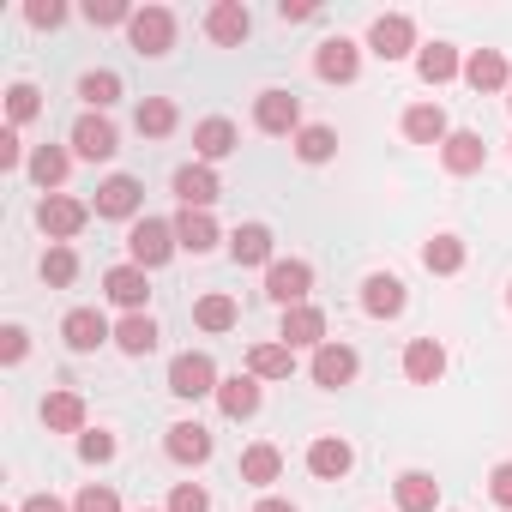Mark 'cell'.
I'll return each mask as SVG.
<instances>
[{
  "label": "cell",
  "instance_id": "cell-40",
  "mask_svg": "<svg viewBox=\"0 0 512 512\" xmlns=\"http://www.w3.org/2000/svg\"><path fill=\"white\" fill-rule=\"evenodd\" d=\"M43 278H49L55 290L79 278V260H73V247H49V253H43Z\"/></svg>",
  "mask_w": 512,
  "mask_h": 512
},
{
  "label": "cell",
  "instance_id": "cell-26",
  "mask_svg": "<svg viewBox=\"0 0 512 512\" xmlns=\"http://www.w3.org/2000/svg\"><path fill=\"white\" fill-rule=\"evenodd\" d=\"M404 133L416 139V145H446L452 133H446V115L434 109V103H416L410 115H404Z\"/></svg>",
  "mask_w": 512,
  "mask_h": 512
},
{
  "label": "cell",
  "instance_id": "cell-21",
  "mask_svg": "<svg viewBox=\"0 0 512 512\" xmlns=\"http://www.w3.org/2000/svg\"><path fill=\"white\" fill-rule=\"evenodd\" d=\"M163 446H169V458H175V464H205V458H211V434H205L199 422H175Z\"/></svg>",
  "mask_w": 512,
  "mask_h": 512
},
{
  "label": "cell",
  "instance_id": "cell-32",
  "mask_svg": "<svg viewBox=\"0 0 512 512\" xmlns=\"http://www.w3.org/2000/svg\"><path fill=\"white\" fill-rule=\"evenodd\" d=\"M416 73H422L428 85H446V79L458 73V49H446V43H428V49L416 55Z\"/></svg>",
  "mask_w": 512,
  "mask_h": 512
},
{
  "label": "cell",
  "instance_id": "cell-11",
  "mask_svg": "<svg viewBox=\"0 0 512 512\" xmlns=\"http://www.w3.org/2000/svg\"><path fill=\"white\" fill-rule=\"evenodd\" d=\"M217 193H223V187H217V175H211L205 163H187V169H175V199H181L187 211H205Z\"/></svg>",
  "mask_w": 512,
  "mask_h": 512
},
{
  "label": "cell",
  "instance_id": "cell-29",
  "mask_svg": "<svg viewBox=\"0 0 512 512\" xmlns=\"http://www.w3.org/2000/svg\"><path fill=\"white\" fill-rule=\"evenodd\" d=\"M440 157H446L452 175H476V169H482V139H476V133H452V139L440 145Z\"/></svg>",
  "mask_w": 512,
  "mask_h": 512
},
{
  "label": "cell",
  "instance_id": "cell-14",
  "mask_svg": "<svg viewBox=\"0 0 512 512\" xmlns=\"http://www.w3.org/2000/svg\"><path fill=\"white\" fill-rule=\"evenodd\" d=\"M61 332H67V350H79V356L97 350V344H109V320H103L97 308H73Z\"/></svg>",
  "mask_w": 512,
  "mask_h": 512
},
{
  "label": "cell",
  "instance_id": "cell-37",
  "mask_svg": "<svg viewBox=\"0 0 512 512\" xmlns=\"http://www.w3.org/2000/svg\"><path fill=\"white\" fill-rule=\"evenodd\" d=\"M67 163H73V157H67L61 145H43V151L31 157V175H37L43 187H61V181H67Z\"/></svg>",
  "mask_w": 512,
  "mask_h": 512
},
{
  "label": "cell",
  "instance_id": "cell-16",
  "mask_svg": "<svg viewBox=\"0 0 512 512\" xmlns=\"http://www.w3.org/2000/svg\"><path fill=\"white\" fill-rule=\"evenodd\" d=\"M229 253H235V266H266L272 260V229L266 223H241L229 235Z\"/></svg>",
  "mask_w": 512,
  "mask_h": 512
},
{
  "label": "cell",
  "instance_id": "cell-23",
  "mask_svg": "<svg viewBox=\"0 0 512 512\" xmlns=\"http://www.w3.org/2000/svg\"><path fill=\"white\" fill-rule=\"evenodd\" d=\"M43 422L61 428V434H79V428H85V398H79V392H49V398H43Z\"/></svg>",
  "mask_w": 512,
  "mask_h": 512
},
{
  "label": "cell",
  "instance_id": "cell-5",
  "mask_svg": "<svg viewBox=\"0 0 512 512\" xmlns=\"http://www.w3.org/2000/svg\"><path fill=\"white\" fill-rule=\"evenodd\" d=\"M368 43H374V55H380V61H404V55L416 49V25H410L404 13H386V19H374Z\"/></svg>",
  "mask_w": 512,
  "mask_h": 512
},
{
  "label": "cell",
  "instance_id": "cell-44",
  "mask_svg": "<svg viewBox=\"0 0 512 512\" xmlns=\"http://www.w3.org/2000/svg\"><path fill=\"white\" fill-rule=\"evenodd\" d=\"M79 452H85L91 464H109V458H115V434H103V428H91V434H79Z\"/></svg>",
  "mask_w": 512,
  "mask_h": 512
},
{
  "label": "cell",
  "instance_id": "cell-30",
  "mask_svg": "<svg viewBox=\"0 0 512 512\" xmlns=\"http://www.w3.org/2000/svg\"><path fill=\"white\" fill-rule=\"evenodd\" d=\"M115 344H121L127 356H151V350H157V326H151V314H127V320L115 326Z\"/></svg>",
  "mask_w": 512,
  "mask_h": 512
},
{
  "label": "cell",
  "instance_id": "cell-43",
  "mask_svg": "<svg viewBox=\"0 0 512 512\" xmlns=\"http://www.w3.org/2000/svg\"><path fill=\"white\" fill-rule=\"evenodd\" d=\"M73 512H121V500H115V488H79V500H73Z\"/></svg>",
  "mask_w": 512,
  "mask_h": 512
},
{
  "label": "cell",
  "instance_id": "cell-6",
  "mask_svg": "<svg viewBox=\"0 0 512 512\" xmlns=\"http://www.w3.org/2000/svg\"><path fill=\"white\" fill-rule=\"evenodd\" d=\"M85 205L79 199H67V193H49L43 205H37V223H43V235H55V241H67V235H79L85 229Z\"/></svg>",
  "mask_w": 512,
  "mask_h": 512
},
{
  "label": "cell",
  "instance_id": "cell-45",
  "mask_svg": "<svg viewBox=\"0 0 512 512\" xmlns=\"http://www.w3.org/2000/svg\"><path fill=\"white\" fill-rule=\"evenodd\" d=\"M25 19H31V25H61V19H67V7H61V0H31Z\"/></svg>",
  "mask_w": 512,
  "mask_h": 512
},
{
  "label": "cell",
  "instance_id": "cell-19",
  "mask_svg": "<svg viewBox=\"0 0 512 512\" xmlns=\"http://www.w3.org/2000/svg\"><path fill=\"white\" fill-rule=\"evenodd\" d=\"M362 308H368L374 320H392V314H404V284H398V278H386V272H374V278L362 284Z\"/></svg>",
  "mask_w": 512,
  "mask_h": 512
},
{
  "label": "cell",
  "instance_id": "cell-15",
  "mask_svg": "<svg viewBox=\"0 0 512 512\" xmlns=\"http://www.w3.org/2000/svg\"><path fill=\"white\" fill-rule=\"evenodd\" d=\"M350 464H356V452H350L344 440H332V434L308 446V470H314L320 482H338V476H350Z\"/></svg>",
  "mask_w": 512,
  "mask_h": 512
},
{
  "label": "cell",
  "instance_id": "cell-12",
  "mask_svg": "<svg viewBox=\"0 0 512 512\" xmlns=\"http://www.w3.org/2000/svg\"><path fill=\"white\" fill-rule=\"evenodd\" d=\"M139 199H145V187H139L133 175H109V181L97 187V217H133Z\"/></svg>",
  "mask_w": 512,
  "mask_h": 512
},
{
  "label": "cell",
  "instance_id": "cell-42",
  "mask_svg": "<svg viewBox=\"0 0 512 512\" xmlns=\"http://www.w3.org/2000/svg\"><path fill=\"white\" fill-rule=\"evenodd\" d=\"M169 512H211V500H205V488H199V482H175Z\"/></svg>",
  "mask_w": 512,
  "mask_h": 512
},
{
  "label": "cell",
  "instance_id": "cell-20",
  "mask_svg": "<svg viewBox=\"0 0 512 512\" xmlns=\"http://www.w3.org/2000/svg\"><path fill=\"white\" fill-rule=\"evenodd\" d=\"M404 374H410L416 386H434V380L446 374V350H440L434 338H416V344L404 350Z\"/></svg>",
  "mask_w": 512,
  "mask_h": 512
},
{
  "label": "cell",
  "instance_id": "cell-17",
  "mask_svg": "<svg viewBox=\"0 0 512 512\" xmlns=\"http://www.w3.org/2000/svg\"><path fill=\"white\" fill-rule=\"evenodd\" d=\"M73 151H79V157H91V163L115 157V127H109L103 115H85V121L73 127Z\"/></svg>",
  "mask_w": 512,
  "mask_h": 512
},
{
  "label": "cell",
  "instance_id": "cell-18",
  "mask_svg": "<svg viewBox=\"0 0 512 512\" xmlns=\"http://www.w3.org/2000/svg\"><path fill=\"white\" fill-rule=\"evenodd\" d=\"M103 290H109V302H121V308H145V296H151V284H145V266H115L109 278H103Z\"/></svg>",
  "mask_w": 512,
  "mask_h": 512
},
{
  "label": "cell",
  "instance_id": "cell-36",
  "mask_svg": "<svg viewBox=\"0 0 512 512\" xmlns=\"http://www.w3.org/2000/svg\"><path fill=\"white\" fill-rule=\"evenodd\" d=\"M332 151H338V133H332V127H302V133H296V157H302V163H326Z\"/></svg>",
  "mask_w": 512,
  "mask_h": 512
},
{
  "label": "cell",
  "instance_id": "cell-1",
  "mask_svg": "<svg viewBox=\"0 0 512 512\" xmlns=\"http://www.w3.org/2000/svg\"><path fill=\"white\" fill-rule=\"evenodd\" d=\"M181 241H175V223H163V217H139L133 223V235H127V253H133V266H163L169 253H175Z\"/></svg>",
  "mask_w": 512,
  "mask_h": 512
},
{
  "label": "cell",
  "instance_id": "cell-22",
  "mask_svg": "<svg viewBox=\"0 0 512 512\" xmlns=\"http://www.w3.org/2000/svg\"><path fill=\"white\" fill-rule=\"evenodd\" d=\"M217 404H223V416H253V410H260V380H253V374H235V380H223L217 386Z\"/></svg>",
  "mask_w": 512,
  "mask_h": 512
},
{
  "label": "cell",
  "instance_id": "cell-25",
  "mask_svg": "<svg viewBox=\"0 0 512 512\" xmlns=\"http://www.w3.org/2000/svg\"><path fill=\"white\" fill-rule=\"evenodd\" d=\"M296 362H290V344H253L247 350V374L253 380H284Z\"/></svg>",
  "mask_w": 512,
  "mask_h": 512
},
{
  "label": "cell",
  "instance_id": "cell-8",
  "mask_svg": "<svg viewBox=\"0 0 512 512\" xmlns=\"http://www.w3.org/2000/svg\"><path fill=\"white\" fill-rule=\"evenodd\" d=\"M253 121H260V133H296L302 103H296L290 91H260V103H253Z\"/></svg>",
  "mask_w": 512,
  "mask_h": 512
},
{
  "label": "cell",
  "instance_id": "cell-38",
  "mask_svg": "<svg viewBox=\"0 0 512 512\" xmlns=\"http://www.w3.org/2000/svg\"><path fill=\"white\" fill-rule=\"evenodd\" d=\"M79 97H85L91 109H109V103L121 97V79H115V73H85V79H79Z\"/></svg>",
  "mask_w": 512,
  "mask_h": 512
},
{
  "label": "cell",
  "instance_id": "cell-46",
  "mask_svg": "<svg viewBox=\"0 0 512 512\" xmlns=\"http://www.w3.org/2000/svg\"><path fill=\"white\" fill-rule=\"evenodd\" d=\"M25 350H31V338H25L19 326H7V332H0V356H7V362H19Z\"/></svg>",
  "mask_w": 512,
  "mask_h": 512
},
{
  "label": "cell",
  "instance_id": "cell-7",
  "mask_svg": "<svg viewBox=\"0 0 512 512\" xmlns=\"http://www.w3.org/2000/svg\"><path fill=\"white\" fill-rule=\"evenodd\" d=\"M247 31H253V19H247L241 0H217V7L205 13V37H211V43H223V49L247 43Z\"/></svg>",
  "mask_w": 512,
  "mask_h": 512
},
{
  "label": "cell",
  "instance_id": "cell-27",
  "mask_svg": "<svg viewBox=\"0 0 512 512\" xmlns=\"http://www.w3.org/2000/svg\"><path fill=\"white\" fill-rule=\"evenodd\" d=\"M193 145H199V157H205V163H217V157H229V151H235V127H229L223 115H211V121H199V127H193Z\"/></svg>",
  "mask_w": 512,
  "mask_h": 512
},
{
  "label": "cell",
  "instance_id": "cell-34",
  "mask_svg": "<svg viewBox=\"0 0 512 512\" xmlns=\"http://www.w3.org/2000/svg\"><path fill=\"white\" fill-rule=\"evenodd\" d=\"M278 464H284L278 446H247V452H241V476H247V482H278Z\"/></svg>",
  "mask_w": 512,
  "mask_h": 512
},
{
  "label": "cell",
  "instance_id": "cell-50",
  "mask_svg": "<svg viewBox=\"0 0 512 512\" xmlns=\"http://www.w3.org/2000/svg\"><path fill=\"white\" fill-rule=\"evenodd\" d=\"M278 13H284V19H314L308 0H278Z\"/></svg>",
  "mask_w": 512,
  "mask_h": 512
},
{
  "label": "cell",
  "instance_id": "cell-47",
  "mask_svg": "<svg viewBox=\"0 0 512 512\" xmlns=\"http://www.w3.org/2000/svg\"><path fill=\"white\" fill-rule=\"evenodd\" d=\"M19 157H25V145H19V133L7 127V133H0V169H19Z\"/></svg>",
  "mask_w": 512,
  "mask_h": 512
},
{
  "label": "cell",
  "instance_id": "cell-48",
  "mask_svg": "<svg viewBox=\"0 0 512 512\" xmlns=\"http://www.w3.org/2000/svg\"><path fill=\"white\" fill-rule=\"evenodd\" d=\"M488 494H494L500 506H512V464H500V470L488 476Z\"/></svg>",
  "mask_w": 512,
  "mask_h": 512
},
{
  "label": "cell",
  "instance_id": "cell-24",
  "mask_svg": "<svg viewBox=\"0 0 512 512\" xmlns=\"http://www.w3.org/2000/svg\"><path fill=\"white\" fill-rule=\"evenodd\" d=\"M434 500H440V482L428 470H404L398 476V506L404 512H434Z\"/></svg>",
  "mask_w": 512,
  "mask_h": 512
},
{
  "label": "cell",
  "instance_id": "cell-51",
  "mask_svg": "<svg viewBox=\"0 0 512 512\" xmlns=\"http://www.w3.org/2000/svg\"><path fill=\"white\" fill-rule=\"evenodd\" d=\"M253 512H296V506H290V500H260Z\"/></svg>",
  "mask_w": 512,
  "mask_h": 512
},
{
  "label": "cell",
  "instance_id": "cell-4",
  "mask_svg": "<svg viewBox=\"0 0 512 512\" xmlns=\"http://www.w3.org/2000/svg\"><path fill=\"white\" fill-rule=\"evenodd\" d=\"M127 37H133L139 55H169V43H175V19H169L163 7H145V13H133Z\"/></svg>",
  "mask_w": 512,
  "mask_h": 512
},
{
  "label": "cell",
  "instance_id": "cell-31",
  "mask_svg": "<svg viewBox=\"0 0 512 512\" xmlns=\"http://www.w3.org/2000/svg\"><path fill=\"white\" fill-rule=\"evenodd\" d=\"M464 79H470L476 91H500V85H506V61H500L494 49H476V55L464 61Z\"/></svg>",
  "mask_w": 512,
  "mask_h": 512
},
{
  "label": "cell",
  "instance_id": "cell-35",
  "mask_svg": "<svg viewBox=\"0 0 512 512\" xmlns=\"http://www.w3.org/2000/svg\"><path fill=\"white\" fill-rule=\"evenodd\" d=\"M139 133H151V139L175 133V103H169V97H145V103H139Z\"/></svg>",
  "mask_w": 512,
  "mask_h": 512
},
{
  "label": "cell",
  "instance_id": "cell-3",
  "mask_svg": "<svg viewBox=\"0 0 512 512\" xmlns=\"http://www.w3.org/2000/svg\"><path fill=\"white\" fill-rule=\"evenodd\" d=\"M308 290H314V272H308L302 260H278V266L266 272V296H272L278 308H302Z\"/></svg>",
  "mask_w": 512,
  "mask_h": 512
},
{
  "label": "cell",
  "instance_id": "cell-33",
  "mask_svg": "<svg viewBox=\"0 0 512 512\" xmlns=\"http://www.w3.org/2000/svg\"><path fill=\"white\" fill-rule=\"evenodd\" d=\"M422 266H428V272H440V278H446V272H458V266H464V241L434 235V241L422 247Z\"/></svg>",
  "mask_w": 512,
  "mask_h": 512
},
{
  "label": "cell",
  "instance_id": "cell-10",
  "mask_svg": "<svg viewBox=\"0 0 512 512\" xmlns=\"http://www.w3.org/2000/svg\"><path fill=\"white\" fill-rule=\"evenodd\" d=\"M356 380V350L350 344H320L314 350V386H350Z\"/></svg>",
  "mask_w": 512,
  "mask_h": 512
},
{
  "label": "cell",
  "instance_id": "cell-9",
  "mask_svg": "<svg viewBox=\"0 0 512 512\" xmlns=\"http://www.w3.org/2000/svg\"><path fill=\"white\" fill-rule=\"evenodd\" d=\"M314 67H320V79L350 85V79H356V67H362V55H356V43H350V37H326V43H320V55H314Z\"/></svg>",
  "mask_w": 512,
  "mask_h": 512
},
{
  "label": "cell",
  "instance_id": "cell-2",
  "mask_svg": "<svg viewBox=\"0 0 512 512\" xmlns=\"http://www.w3.org/2000/svg\"><path fill=\"white\" fill-rule=\"evenodd\" d=\"M217 386H223V380H217L211 356L187 350V356H175V362H169V392H175V398H205V392H217Z\"/></svg>",
  "mask_w": 512,
  "mask_h": 512
},
{
  "label": "cell",
  "instance_id": "cell-41",
  "mask_svg": "<svg viewBox=\"0 0 512 512\" xmlns=\"http://www.w3.org/2000/svg\"><path fill=\"white\" fill-rule=\"evenodd\" d=\"M37 109H43L37 85H13V91H7V115H13V127H19V121H31Z\"/></svg>",
  "mask_w": 512,
  "mask_h": 512
},
{
  "label": "cell",
  "instance_id": "cell-39",
  "mask_svg": "<svg viewBox=\"0 0 512 512\" xmlns=\"http://www.w3.org/2000/svg\"><path fill=\"white\" fill-rule=\"evenodd\" d=\"M193 320H199L205 332H229V326H235V302H229V296H205V302L193 308Z\"/></svg>",
  "mask_w": 512,
  "mask_h": 512
},
{
  "label": "cell",
  "instance_id": "cell-49",
  "mask_svg": "<svg viewBox=\"0 0 512 512\" xmlns=\"http://www.w3.org/2000/svg\"><path fill=\"white\" fill-rule=\"evenodd\" d=\"M25 512H67V506H61L55 494H31V500H25Z\"/></svg>",
  "mask_w": 512,
  "mask_h": 512
},
{
  "label": "cell",
  "instance_id": "cell-28",
  "mask_svg": "<svg viewBox=\"0 0 512 512\" xmlns=\"http://www.w3.org/2000/svg\"><path fill=\"white\" fill-rule=\"evenodd\" d=\"M175 241H181L187 253L217 247V223H211V211H181V217H175Z\"/></svg>",
  "mask_w": 512,
  "mask_h": 512
},
{
  "label": "cell",
  "instance_id": "cell-13",
  "mask_svg": "<svg viewBox=\"0 0 512 512\" xmlns=\"http://www.w3.org/2000/svg\"><path fill=\"white\" fill-rule=\"evenodd\" d=\"M278 338H284L290 350H296V344H314V350H320V344H326V314L308 308V302H302V308H284V332H278Z\"/></svg>",
  "mask_w": 512,
  "mask_h": 512
}]
</instances>
